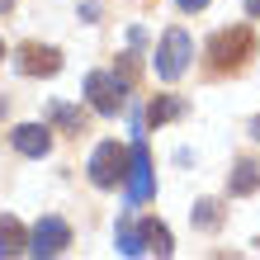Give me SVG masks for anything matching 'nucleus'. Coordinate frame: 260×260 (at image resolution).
I'll use <instances>...</instances> for the list:
<instances>
[{
	"label": "nucleus",
	"instance_id": "nucleus-1",
	"mask_svg": "<svg viewBox=\"0 0 260 260\" xmlns=\"http://www.w3.org/2000/svg\"><path fill=\"white\" fill-rule=\"evenodd\" d=\"M251 57H255V34L246 24L222 28V34H213V43H208V67L213 71H241Z\"/></svg>",
	"mask_w": 260,
	"mask_h": 260
},
{
	"label": "nucleus",
	"instance_id": "nucleus-2",
	"mask_svg": "<svg viewBox=\"0 0 260 260\" xmlns=\"http://www.w3.org/2000/svg\"><path fill=\"white\" fill-rule=\"evenodd\" d=\"M85 95H90V104H95V114L114 118L128 104V81H118V76H109V71H90L85 76Z\"/></svg>",
	"mask_w": 260,
	"mask_h": 260
},
{
	"label": "nucleus",
	"instance_id": "nucleus-3",
	"mask_svg": "<svg viewBox=\"0 0 260 260\" xmlns=\"http://www.w3.org/2000/svg\"><path fill=\"white\" fill-rule=\"evenodd\" d=\"M189 52H194V43L185 28H166V38H161V48H156V76L161 81H180L189 67Z\"/></svg>",
	"mask_w": 260,
	"mask_h": 260
},
{
	"label": "nucleus",
	"instance_id": "nucleus-4",
	"mask_svg": "<svg viewBox=\"0 0 260 260\" xmlns=\"http://www.w3.org/2000/svg\"><path fill=\"white\" fill-rule=\"evenodd\" d=\"M123 175H128V151L118 142H100L95 156H90V180H95L100 189H114Z\"/></svg>",
	"mask_w": 260,
	"mask_h": 260
},
{
	"label": "nucleus",
	"instance_id": "nucleus-5",
	"mask_svg": "<svg viewBox=\"0 0 260 260\" xmlns=\"http://www.w3.org/2000/svg\"><path fill=\"white\" fill-rule=\"evenodd\" d=\"M71 246V227L62 222V218H43L38 227H34V237H28V251H34L38 260L43 255H62Z\"/></svg>",
	"mask_w": 260,
	"mask_h": 260
},
{
	"label": "nucleus",
	"instance_id": "nucleus-6",
	"mask_svg": "<svg viewBox=\"0 0 260 260\" xmlns=\"http://www.w3.org/2000/svg\"><path fill=\"white\" fill-rule=\"evenodd\" d=\"M128 204H142V199H151V189H156V180H151V156H147V147L137 142L128 151Z\"/></svg>",
	"mask_w": 260,
	"mask_h": 260
},
{
	"label": "nucleus",
	"instance_id": "nucleus-7",
	"mask_svg": "<svg viewBox=\"0 0 260 260\" xmlns=\"http://www.w3.org/2000/svg\"><path fill=\"white\" fill-rule=\"evenodd\" d=\"M14 67L24 76H57L62 71V52L57 48H38V43H24L19 57H14Z\"/></svg>",
	"mask_w": 260,
	"mask_h": 260
},
{
	"label": "nucleus",
	"instance_id": "nucleus-8",
	"mask_svg": "<svg viewBox=\"0 0 260 260\" xmlns=\"http://www.w3.org/2000/svg\"><path fill=\"white\" fill-rule=\"evenodd\" d=\"M10 137H14V151H24V156H34V161L52 151V133L43 128V123H19Z\"/></svg>",
	"mask_w": 260,
	"mask_h": 260
},
{
	"label": "nucleus",
	"instance_id": "nucleus-9",
	"mask_svg": "<svg viewBox=\"0 0 260 260\" xmlns=\"http://www.w3.org/2000/svg\"><path fill=\"white\" fill-rule=\"evenodd\" d=\"M19 251H28V237H24L19 218H0V260H10Z\"/></svg>",
	"mask_w": 260,
	"mask_h": 260
},
{
	"label": "nucleus",
	"instance_id": "nucleus-10",
	"mask_svg": "<svg viewBox=\"0 0 260 260\" xmlns=\"http://www.w3.org/2000/svg\"><path fill=\"white\" fill-rule=\"evenodd\" d=\"M137 232H142V251H156V255H171V227L166 222H137Z\"/></svg>",
	"mask_w": 260,
	"mask_h": 260
},
{
	"label": "nucleus",
	"instance_id": "nucleus-11",
	"mask_svg": "<svg viewBox=\"0 0 260 260\" xmlns=\"http://www.w3.org/2000/svg\"><path fill=\"white\" fill-rule=\"evenodd\" d=\"M227 189L232 194H255L260 189V166L246 156V161H237V171H232V180H227Z\"/></svg>",
	"mask_w": 260,
	"mask_h": 260
},
{
	"label": "nucleus",
	"instance_id": "nucleus-12",
	"mask_svg": "<svg viewBox=\"0 0 260 260\" xmlns=\"http://www.w3.org/2000/svg\"><path fill=\"white\" fill-rule=\"evenodd\" d=\"M180 114H185V100H175V95H161V100L147 104V123H151V128L171 123V118H180Z\"/></svg>",
	"mask_w": 260,
	"mask_h": 260
},
{
	"label": "nucleus",
	"instance_id": "nucleus-13",
	"mask_svg": "<svg viewBox=\"0 0 260 260\" xmlns=\"http://www.w3.org/2000/svg\"><path fill=\"white\" fill-rule=\"evenodd\" d=\"M48 118H52L62 133H85V114L71 109V104H48Z\"/></svg>",
	"mask_w": 260,
	"mask_h": 260
},
{
	"label": "nucleus",
	"instance_id": "nucleus-14",
	"mask_svg": "<svg viewBox=\"0 0 260 260\" xmlns=\"http://www.w3.org/2000/svg\"><path fill=\"white\" fill-rule=\"evenodd\" d=\"M118 251L123 255H142V232L133 218H118Z\"/></svg>",
	"mask_w": 260,
	"mask_h": 260
},
{
	"label": "nucleus",
	"instance_id": "nucleus-15",
	"mask_svg": "<svg viewBox=\"0 0 260 260\" xmlns=\"http://www.w3.org/2000/svg\"><path fill=\"white\" fill-rule=\"evenodd\" d=\"M218 222H222V208L213 204V199H199V204H194V227H204V232H213Z\"/></svg>",
	"mask_w": 260,
	"mask_h": 260
},
{
	"label": "nucleus",
	"instance_id": "nucleus-16",
	"mask_svg": "<svg viewBox=\"0 0 260 260\" xmlns=\"http://www.w3.org/2000/svg\"><path fill=\"white\" fill-rule=\"evenodd\" d=\"M208 5V0H180V10H185V14H194V10H204Z\"/></svg>",
	"mask_w": 260,
	"mask_h": 260
},
{
	"label": "nucleus",
	"instance_id": "nucleus-17",
	"mask_svg": "<svg viewBox=\"0 0 260 260\" xmlns=\"http://www.w3.org/2000/svg\"><path fill=\"white\" fill-rule=\"evenodd\" d=\"M246 10H251V14H255V19H260V0H246Z\"/></svg>",
	"mask_w": 260,
	"mask_h": 260
},
{
	"label": "nucleus",
	"instance_id": "nucleus-18",
	"mask_svg": "<svg viewBox=\"0 0 260 260\" xmlns=\"http://www.w3.org/2000/svg\"><path fill=\"white\" fill-rule=\"evenodd\" d=\"M251 137H260V118H255V123H251Z\"/></svg>",
	"mask_w": 260,
	"mask_h": 260
},
{
	"label": "nucleus",
	"instance_id": "nucleus-19",
	"mask_svg": "<svg viewBox=\"0 0 260 260\" xmlns=\"http://www.w3.org/2000/svg\"><path fill=\"white\" fill-rule=\"evenodd\" d=\"M0 10H10V0H0Z\"/></svg>",
	"mask_w": 260,
	"mask_h": 260
},
{
	"label": "nucleus",
	"instance_id": "nucleus-20",
	"mask_svg": "<svg viewBox=\"0 0 260 260\" xmlns=\"http://www.w3.org/2000/svg\"><path fill=\"white\" fill-rule=\"evenodd\" d=\"M0 57H5V43H0Z\"/></svg>",
	"mask_w": 260,
	"mask_h": 260
}]
</instances>
